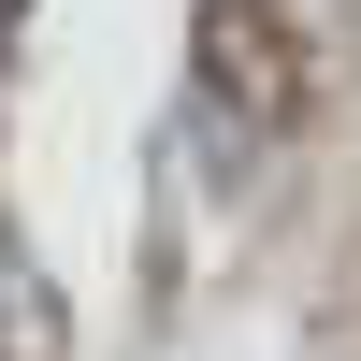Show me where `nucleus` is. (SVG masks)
Instances as JSON below:
<instances>
[{
	"label": "nucleus",
	"mask_w": 361,
	"mask_h": 361,
	"mask_svg": "<svg viewBox=\"0 0 361 361\" xmlns=\"http://www.w3.org/2000/svg\"><path fill=\"white\" fill-rule=\"evenodd\" d=\"M304 130V44H289V0H202L188 15V145L202 173H260Z\"/></svg>",
	"instance_id": "1"
},
{
	"label": "nucleus",
	"mask_w": 361,
	"mask_h": 361,
	"mask_svg": "<svg viewBox=\"0 0 361 361\" xmlns=\"http://www.w3.org/2000/svg\"><path fill=\"white\" fill-rule=\"evenodd\" d=\"M15 29H29V0H0V58H15Z\"/></svg>",
	"instance_id": "2"
}]
</instances>
